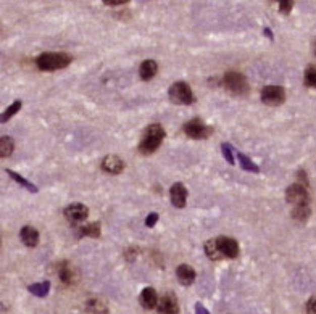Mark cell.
Here are the masks:
<instances>
[{
  "label": "cell",
  "mask_w": 316,
  "mask_h": 314,
  "mask_svg": "<svg viewBox=\"0 0 316 314\" xmlns=\"http://www.w3.org/2000/svg\"><path fill=\"white\" fill-rule=\"evenodd\" d=\"M215 240H216V245H218V250L223 256V260H234L239 256V243L236 238L220 235V237H216Z\"/></svg>",
  "instance_id": "cell-8"
},
{
  "label": "cell",
  "mask_w": 316,
  "mask_h": 314,
  "mask_svg": "<svg viewBox=\"0 0 316 314\" xmlns=\"http://www.w3.org/2000/svg\"><path fill=\"white\" fill-rule=\"evenodd\" d=\"M168 97L173 103L176 105H192L195 103V95L192 92V89L184 81H178L171 84L168 90Z\"/></svg>",
  "instance_id": "cell-4"
},
{
  "label": "cell",
  "mask_w": 316,
  "mask_h": 314,
  "mask_svg": "<svg viewBox=\"0 0 316 314\" xmlns=\"http://www.w3.org/2000/svg\"><path fill=\"white\" fill-rule=\"evenodd\" d=\"M292 8H294V2H292V0H282V2L279 4V13L289 15L290 12H292Z\"/></svg>",
  "instance_id": "cell-29"
},
{
  "label": "cell",
  "mask_w": 316,
  "mask_h": 314,
  "mask_svg": "<svg viewBox=\"0 0 316 314\" xmlns=\"http://www.w3.org/2000/svg\"><path fill=\"white\" fill-rule=\"evenodd\" d=\"M203 252H205V255L208 256L212 261H221L223 260V256H221V253L218 250V245H216L215 238H210V240L203 245Z\"/></svg>",
  "instance_id": "cell-22"
},
{
  "label": "cell",
  "mask_w": 316,
  "mask_h": 314,
  "mask_svg": "<svg viewBox=\"0 0 316 314\" xmlns=\"http://www.w3.org/2000/svg\"><path fill=\"white\" fill-rule=\"evenodd\" d=\"M303 82H305L306 87L316 89V66H308V68L305 70Z\"/></svg>",
  "instance_id": "cell-26"
},
{
  "label": "cell",
  "mask_w": 316,
  "mask_h": 314,
  "mask_svg": "<svg viewBox=\"0 0 316 314\" xmlns=\"http://www.w3.org/2000/svg\"><path fill=\"white\" fill-rule=\"evenodd\" d=\"M156 222H158V213H150V214H148V216H147V219H145V226L147 227H153L155 224H156Z\"/></svg>",
  "instance_id": "cell-31"
},
{
  "label": "cell",
  "mask_w": 316,
  "mask_h": 314,
  "mask_svg": "<svg viewBox=\"0 0 316 314\" xmlns=\"http://www.w3.org/2000/svg\"><path fill=\"white\" fill-rule=\"evenodd\" d=\"M87 311L90 314H107V303L102 298H90L87 301Z\"/></svg>",
  "instance_id": "cell-24"
},
{
  "label": "cell",
  "mask_w": 316,
  "mask_h": 314,
  "mask_svg": "<svg viewBox=\"0 0 316 314\" xmlns=\"http://www.w3.org/2000/svg\"><path fill=\"white\" fill-rule=\"evenodd\" d=\"M306 314H316V295L306 301Z\"/></svg>",
  "instance_id": "cell-30"
},
{
  "label": "cell",
  "mask_w": 316,
  "mask_h": 314,
  "mask_svg": "<svg viewBox=\"0 0 316 314\" xmlns=\"http://www.w3.org/2000/svg\"><path fill=\"white\" fill-rule=\"evenodd\" d=\"M57 274L60 282L66 287H71L78 282V272L70 261H60L57 264Z\"/></svg>",
  "instance_id": "cell-9"
},
{
  "label": "cell",
  "mask_w": 316,
  "mask_h": 314,
  "mask_svg": "<svg viewBox=\"0 0 316 314\" xmlns=\"http://www.w3.org/2000/svg\"><path fill=\"white\" fill-rule=\"evenodd\" d=\"M237 158H239V163H240V168L244 171H250V172H260V168L256 166V164L248 158L247 155L244 153H237Z\"/></svg>",
  "instance_id": "cell-25"
},
{
  "label": "cell",
  "mask_w": 316,
  "mask_h": 314,
  "mask_svg": "<svg viewBox=\"0 0 316 314\" xmlns=\"http://www.w3.org/2000/svg\"><path fill=\"white\" fill-rule=\"evenodd\" d=\"M73 56L66 52H44L36 58V66L40 71H57L70 66Z\"/></svg>",
  "instance_id": "cell-2"
},
{
  "label": "cell",
  "mask_w": 316,
  "mask_h": 314,
  "mask_svg": "<svg viewBox=\"0 0 316 314\" xmlns=\"http://www.w3.org/2000/svg\"><path fill=\"white\" fill-rule=\"evenodd\" d=\"M63 213H65V216L73 222V224H78V222L87 219L89 208L82 203H73L70 206H66Z\"/></svg>",
  "instance_id": "cell-10"
},
{
  "label": "cell",
  "mask_w": 316,
  "mask_h": 314,
  "mask_svg": "<svg viewBox=\"0 0 316 314\" xmlns=\"http://www.w3.org/2000/svg\"><path fill=\"white\" fill-rule=\"evenodd\" d=\"M79 237H92L98 238L100 237V224L98 222H89L86 226L79 227Z\"/></svg>",
  "instance_id": "cell-20"
},
{
  "label": "cell",
  "mask_w": 316,
  "mask_h": 314,
  "mask_svg": "<svg viewBox=\"0 0 316 314\" xmlns=\"http://www.w3.org/2000/svg\"><path fill=\"white\" fill-rule=\"evenodd\" d=\"M221 152H223L224 160H226L229 164H234V148H232L231 144H228V142L221 144Z\"/></svg>",
  "instance_id": "cell-28"
},
{
  "label": "cell",
  "mask_w": 316,
  "mask_h": 314,
  "mask_svg": "<svg viewBox=\"0 0 316 314\" xmlns=\"http://www.w3.org/2000/svg\"><path fill=\"white\" fill-rule=\"evenodd\" d=\"M298 179H300L302 180V182L300 184H303L305 187H308V179H306V172L305 171H298Z\"/></svg>",
  "instance_id": "cell-34"
},
{
  "label": "cell",
  "mask_w": 316,
  "mask_h": 314,
  "mask_svg": "<svg viewBox=\"0 0 316 314\" xmlns=\"http://www.w3.org/2000/svg\"><path fill=\"white\" fill-rule=\"evenodd\" d=\"M176 277L179 280V284L189 287V285L194 284L197 274H195V271L189 266V264H179V266L176 268Z\"/></svg>",
  "instance_id": "cell-14"
},
{
  "label": "cell",
  "mask_w": 316,
  "mask_h": 314,
  "mask_svg": "<svg viewBox=\"0 0 316 314\" xmlns=\"http://www.w3.org/2000/svg\"><path fill=\"white\" fill-rule=\"evenodd\" d=\"M170 198L173 206L176 208H184L187 200V189L182 182H174L170 189Z\"/></svg>",
  "instance_id": "cell-12"
},
{
  "label": "cell",
  "mask_w": 316,
  "mask_h": 314,
  "mask_svg": "<svg viewBox=\"0 0 316 314\" xmlns=\"http://www.w3.org/2000/svg\"><path fill=\"white\" fill-rule=\"evenodd\" d=\"M314 55H316V40H314Z\"/></svg>",
  "instance_id": "cell-37"
},
{
  "label": "cell",
  "mask_w": 316,
  "mask_h": 314,
  "mask_svg": "<svg viewBox=\"0 0 316 314\" xmlns=\"http://www.w3.org/2000/svg\"><path fill=\"white\" fill-rule=\"evenodd\" d=\"M7 174L10 176L15 182H18L23 189H26V190H29V192H32V194H37L39 192V189H37V185H34L31 182V180H28V179H24L23 176H20L18 172L16 171H12V169H7Z\"/></svg>",
  "instance_id": "cell-19"
},
{
  "label": "cell",
  "mask_w": 316,
  "mask_h": 314,
  "mask_svg": "<svg viewBox=\"0 0 316 314\" xmlns=\"http://www.w3.org/2000/svg\"><path fill=\"white\" fill-rule=\"evenodd\" d=\"M265 36H266V37H270V39H273V31H271L270 28H265Z\"/></svg>",
  "instance_id": "cell-36"
},
{
  "label": "cell",
  "mask_w": 316,
  "mask_h": 314,
  "mask_svg": "<svg viewBox=\"0 0 316 314\" xmlns=\"http://www.w3.org/2000/svg\"><path fill=\"white\" fill-rule=\"evenodd\" d=\"M182 131H184V134L190 139L194 140H200V139H208L212 134H213V128L206 126L205 122L200 119V118H192L189 119L184 128H182Z\"/></svg>",
  "instance_id": "cell-5"
},
{
  "label": "cell",
  "mask_w": 316,
  "mask_h": 314,
  "mask_svg": "<svg viewBox=\"0 0 316 314\" xmlns=\"http://www.w3.org/2000/svg\"><path fill=\"white\" fill-rule=\"evenodd\" d=\"M20 238L26 246L34 248L39 243V232H37V229H34L32 226H23L20 230Z\"/></svg>",
  "instance_id": "cell-15"
},
{
  "label": "cell",
  "mask_w": 316,
  "mask_h": 314,
  "mask_svg": "<svg viewBox=\"0 0 316 314\" xmlns=\"http://www.w3.org/2000/svg\"><path fill=\"white\" fill-rule=\"evenodd\" d=\"M261 102L268 106H279L286 102V90L281 86H265L261 90Z\"/></svg>",
  "instance_id": "cell-6"
},
{
  "label": "cell",
  "mask_w": 316,
  "mask_h": 314,
  "mask_svg": "<svg viewBox=\"0 0 316 314\" xmlns=\"http://www.w3.org/2000/svg\"><path fill=\"white\" fill-rule=\"evenodd\" d=\"M166 137V131L165 128L160 124V122H153V124L148 126L142 137H140L139 142V152L144 155H150L153 152H156L160 145L163 144V140Z\"/></svg>",
  "instance_id": "cell-1"
},
{
  "label": "cell",
  "mask_w": 316,
  "mask_h": 314,
  "mask_svg": "<svg viewBox=\"0 0 316 314\" xmlns=\"http://www.w3.org/2000/svg\"><path fill=\"white\" fill-rule=\"evenodd\" d=\"M195 314H210V311L206 308H203L200 303H197L195 304Z\"/></svg>",
  "instance_id": "cell-35"
},
{
  "label": "cell",
  "mask_w": 316,
  "mask_h": 314,
  "mask_svg": "<svg viewBox=\"0 0 316 314\" xmlns=\"http://www.w3.org/2000/svg\"><path fill=\"white\" fill-rule=\"evenodd\" d=\"M286 200L292 205H310V194L308 187H305L300 182L289 185L286 190Z\"/></svg>",
  "instance_id": "cell-7"
},
{
  "label": "cell",
  "mask_w": 316,
  "mask_h": 314,
  "mask_svg": "<svg viewBox=\"0 0 316 314\" xmlns=\"http://www.w3.org/2000/svg\"><path fill=\"white\" fill-rule=\"evenodd\" d=\"M223 86L226 87L229 94L236 97H245L250 92V86H248L247 78L239 71H226L223 78Z\"/></svg>",
  "instance_id": "cell-3"
},
{
  "label": "cell",
  "mask_w": 316,
  "mask_h": 314,
  "mask_svg": "<svg viewBox=\"0 0 316 314\" xmlns=\"http://www.w3.org/2000/svg\"><path fill=\"white\" fill-rule=\"evenodd\" d=\"M21 102L20 100H16V102H13L10 106H8V108L4 111V114H2V122H7V121H10L16 113H18L20 110H21Z\"/></svg>",
  "instance_id": "cell-27"
},
{
  "label": "cell",
  "mask_w": 316,
  "mask_h": 314,
  "mask_svg": "<svg viewBox=\"0 0 316 314\" xmlns=\"http://www.w3.org/2000/svg\"><path fill=\"white\" fill-rule=\"evenodd\" d=\"M158 296H156V292L153 287H145L142 292H140V296H139V301L140 304L145 308V309H153L158 306Z\"/></svg>",
  "instance_id": "cell-16"
},
{
  "label": "cell",
  "mask_w": 316,
  "mask_h": 314,
  "mask_svg": "<svg viewBox=\"0 0 316 314\" xmlns=\"http://www.w3.org/2000/svg\"><path fill=\"white\" fill-rule=\"evenodd\" d=\"M28 292L39 296V298H44V296H47L48 292H50V282L44 280V282H39V284H31L28 287Z\"/></svg>",
  "instance_id": "cell-21"
},
{
  "label": "cell",
  "mask_w": 316,
  "mask_h": 314,
  "mask_svg": "<svg viewBox=\"0 0 316 314\" xmlns=\"http://www.w3.org/2000/svg\"><path fill=\"white\" fill-rule=\"evenodd\" d=\"M310 214H311L310 205H297L292 210V219L298 222V224H305L310 219Z\"/></svg>",
  "instance_id": "cell-18"
},
{
  "label": "cell",
  "mask_w": 316,
  "mask_h": 314,
  "mask_svg": "<svg viewBox=\"0 0 316 314\" xmlns=\"http://www.w3.org/2000/svg\"><path fill=\"white\" fill-rule=\"evenodd\" d=\"M100 168L108 172V174H121L123 169H124V161L120 158L118 155H108L102 160L100 163Z\"/></svg>",
  "instance_id": "cell-13"
},
{
  "label": "cell",
  "mask_w": 316,
  "mask_h": 314,
  "mask_svg": "<svg viewBox=\"0 0 316 314\" xmlns=\"http://www.w3.org/2000/svg\"><path fill=\"white\" fill-rule=\"evenodd\" d=\"M139 256V253H137V250L136 248H128L126 252H124V258H126L129 263H132L136 258Z\"/></svg>",
  "instance_id": "cell-32"
},
{
  "label": "cell",
  "mask_w": 316,
  "mask_h": 314,
  "mask_svg": "<svg viewBox=\"0 0 316 314\" xmlns=\"http://www.w3.org/2000/svg\"><path fill=\"white\" fill-rule=\"evenodd\" d=\"M156 309L160 314H179V304H178L176 296H174L171 292L165 293L162 298L158 300Z\"/></svg>",
  "instance_id": "cell-11"
},
{
  "label": "cell",
  "mask_w": 316,
  "mask_h": 314,
  "mask_svg": "<svg viewBox=\"0 0 316 314\" xmlns=\"http://www.w3.org/2000/svg\"><path fill=\"white\" fill-rule=\"evenodd\" d=\"M108 7H121V5H128V0H105L103 2Z\"/></svg>",
  "instance_id": "cell-33"
},
{
  "label": "cell",
  "mask_w": 316,
  "mask_h": 314,
  "mask_svg": "<svg viewBox=\"0 0 316 314\" xmlns=\"http://www.w3.org/2000/svg\"><path fill=\"white\" fill-rule=\"evenodd\" d=\"M15 150V142L12 137L8 136H2L0 137V156L2 158H7V156H10Z\"/></svg>",
  "instance_id": "cell-23"
},
{
  "label": "cell",
  "mask_w": 316,
  "mask_h": 314,
  "mask_svg": "<svg viewBox=\"0 0 316 314\" xmlns=\"http://www.w3.org/2000/svg\"><path fill=\"white\" fill-rule=\"evenodd\" d=\"M158 73V65L155 60H145L140 63V68H139V76L142 81H150L156 76Z\"/></svg>",
  "instance_id": "cell-17"
}]
</instances>
